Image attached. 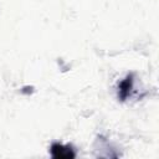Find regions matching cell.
<instances>
[{"instance_id": "1", "label": "cell", "mask_w": 159, "mask_h": 159, "mask_svg": "<svg viewBox=\"0 0 159 159\" xmlns=\"http://www.w3.org/2000/svg\"><path fill=\"white\" fill-rule=\"evenodd\" d=\"M50 154L53 159H62V158H66V159H73L76 158V152L73 149L72 145L70 144H61V143H52L51 147H50Z\"/></svg>"}, {"instance_id": "2", "label": "cell", "mask_w": 159, "mask_h": 159, "mask_svg": "<svg viewBox=\"0 0 159 159\" xmlns=\"http://www.w3.org/2000/svg\"><path fill=\"white\" fill-rule=\"evenodd\" d=\"M133 84H134V73L130 72L128 73L118 84V89H117V96L118 99L120 102H124L128 99V97L132 94L133 91Z\"/></svg>"}]
</instances>
